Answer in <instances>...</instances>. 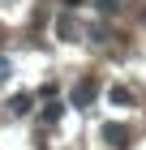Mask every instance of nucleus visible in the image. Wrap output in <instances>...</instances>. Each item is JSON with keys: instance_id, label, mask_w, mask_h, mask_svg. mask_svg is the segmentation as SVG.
<instances>
[{"instance_id": "1", "label": "nucleus", "mask_w": 146, "mask_h": 150, "mask_svg": "<svg viewBox=\"0 0 146 150\" xmlns=\"http://www.w3.org/2000/svg\"><path fill=\"white\" fill-rule=\"evenodd\" d=\"M95 94H99V81H95V77H82L78 86H73V107H86Z\"/></svg>"}, {"instance_id": "2", "label": "nucleus", "mask_w": 146, "mask_h": 150, "mask_svg": "<svg viewBox=\"0 0 146 150\" xmlns=\"http://www.w3.org/2000/svg\"><path fill=\"white\" fill-rule=\"evenodd\" d=\"M103 142L116 146V150H125V146H129V129H125V125H103Z\"/></svg>"}, {"instance_id": "3", "label": "nucleus", "mask_w": 146, "mask_h": 150, "mask_svg": "<svg viewBox=\"0 0 146 150\" xmlns=\"http://www.w3.org/2000/svg\"><path fill=\"white\" fill-rule=\"evenodd\" d=\"M9 112L13 116H26V112H30V94H13V99H9Z\"/></svg>"}, {"instance_id": "4", "label": "nucleus", "mask_w": 146, "mask_h": 150, "mask_svg": "<svg viewBox=\"0 0 146 150\" xmlns=\"http://www.w3.org/2000/svg\"><path fill=\"white\" fill-rule=\"evenodd\" d=\"M112 103H133V94L125 90V86H112Z\"/></svg>"}, {"instance_id": "5", "label": "nucleus", "mask_w": 146, "mask_h": 150, "mask_svg": "<svg viewBox=\"0 0 146 150\" xmlns=\"http://www.w3.org/2000/svg\"><path fill=\"white\" fill-rule=\"evenodd\" d=\"M56 30H60V39H69V35H73V17H60V26H56Z\"/></svg>"}, {"instance_id": "6", "label": "nucleus", "mask_w": 146, "mask_h": 150, "mask_svg": "<svg viewBox=\"0 0 146 150\" xmlns=\"http://www.w3.org/2000/svg\"><path fill=\"white\" fill-rule=\"evenodd\" d=\"M43 120L52 125V120H60V103H47V112H43Z\"/></svg>"}, {"instance_id": "7", "label": "nucleus", "mask_w": 146, "mask_h": 150, "mask_svg": "<svg viewBox=\"0 0 146 150\" xmlns=\"http://www.w3.org/2000/svg\"><path fill=\"white\" fill-rule=\"evenodd\" d=\"M99 9H103V13H116L120 4H116V0H99Z\"/></svg>"}, {"instance_id": "8", "label": "nucleus", "mask_w": 146, "mask_h": 150, "mask_svg": "<svg viewBox=\"0 0 146 150\" xmlns=\"http://www.w3.org/2000/svg\"><path fill=\"white\" fill-rule=\"evenodd\" d=\"M142 17H146V13H142Z\"/></svg>"}]
</instances>
